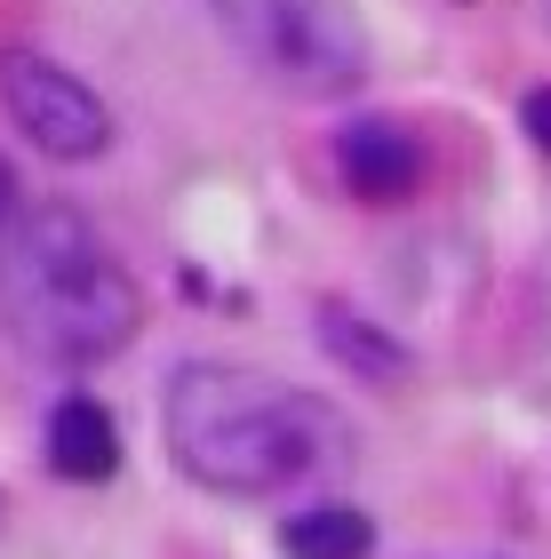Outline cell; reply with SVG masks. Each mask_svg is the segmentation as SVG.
Returning <instances> with one entry per match:
<instances>
[{
    "mask_svg": "<svg viewBox=\"0 0 551 559\" xmlns=\"http://www.w3.org/2000/svg\"><path fill=\"white\" fill-rule=\"evenodd\" d=\"M160 424L177 472L208 496H280L344 455V431L312 392L248 360H184L168 376Z\"/></svg>",
    "mask_w": 551,
    "mask_h": 559,
    "instance_id": "1",
    "label": "cell"
},
{
    "mask_svg": "<svg viewBox=\"0 0 551 559\" xmlns=\"http://www.w3.org/2000/svg\"><path fill=\"white\" fill-rule=\"evenodd\" d=\"M0 328L57 368H96L136 344L144 296L112 240L72 209V200H33L0 233Z\"/></svg>",
    "mask_w": 551,
    "mask_h": 559,
    "instance_id": "2",
    "label": "cell"
},
{
    "mask_svg": "<svg viewBox=\"0 0 551 559\" xmlns=\"http://www.w3.org/2000/svg\"><path fill=\"white\" fill-rule=\"evenodd\" d=\"M208 16L280 96L328 105L368 81V33L344 0H208Z\"/></svg>",
    "mask_w": 551,
    "mask_h": 559,
    "instance_id": "3",
    "label": "cell"
},
{
    "mask_svg": "<svg viewBox=\"0 0 551 559\" xmlns=\"http://www.w3.org/2000/svg\"><path fill=\"white\" fill-rule=\"evenodd\" d=\"M0 105H9V120L33 136V152H48V160H96V152L112 144V105L72 64L33 57V48L0 57Z\"/></svg>",
    "mask_w": 551,
    "mask_h": 559,
    "instance_id": "4",
    "label": "cell"
},
{
    "mask_svg": "<svg viewBox=\"0 0 551 559\" xmlns=\"http://www.w3.org/2000/svg\"><path fill=\"white\" fill-rule=\"evenodd\" d=\"M336 176L352 185V200L368 209H392L423 185V136L399 129V120H352L336 136Z\"/></svg>",
    "mask_w": 551,
    "mask_h": 559,
    "instance_id": "5",
    "label": "cell"
},
{
    "mask_svg": "<svg viewBox=\"0 0 551 559\" xmlns=\"http://www.w3.org/2000/svg\"><path fill=\"white\" fill-rule=\"evenodd\" d=\"M48 464L57 479H112L120 472V424L112 408H96V400H57V416H48Z\"/></svg>",
    "mask_w": 551,
    "mask_h": 559,
    "instance_id": "6",
    "label": "cell"
},
{
    "mask_svg": "<svg viewBox=\"0 0 551 559\" xmlns=\"http://www.w3.org/2000/svg\"><path fill=\"white\" fill-rule=\"evenodd\" d=\"M288 559H368L375 551V520L352 512V503H312V512H296L280 527Z\"/></svg>",
    "mask_w": 551,
    "mask_h": 559,
    "instance_id": "7",
    "label": "cell"
},
{
    "mask_svg": "<svg viewBox=\"0 0 551 559\" xmlns=\"http://www.w3.org/2000/svg\"><path fill=\"white\" fill-rule=\"evenodd\" d=\"M328 352H336L344 368L375 376V384H399V376H408V352L384 344V336H375V328H360V320H344V312H328Z\"/></svg>",
    "mask_w": 551,
    "mask_h": 559,
    "instance_id": "8",
    "label": "cell"
},
{
    "mask_svg": "<svg viewBox=\"0 0 551 559\" xmlns=\"http://www.w3.org/2000/svg\"><path fill=\"white\" fill-rule=\"evenodd\" d=\"M519 120H528V136H536V152H551V88H536L528 105H519Z\"/></svg>",
    "mask_w": 551,
    "mask_h": 559,
    "instance_id": "9",
    "label": "cell"
},
{
    "mask_svg": "<svg viewBox=\"0 0 551 559\" xmlns=\"http://www.w3.org/2000/svg\"><path fill=\"white\" fill-rule=\"evenodd\" d=\"M24 216V192H16V168L0 160V233H9V224Z\"/></svg>",
    "mask_w": 551,
    "mask_h": 559,
    "instance_id": "10",
    "label": "cell"
}]
</instances>
